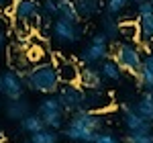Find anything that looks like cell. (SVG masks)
<instances>
[{
    "mask_svg": "<svg viewBox=\"0 0 153 143\" xmlns=\"http://www.w3.org/2000/svg\"><path fill=\"white\" fill-rule=\"evenodd\" d=\"M43 53H45V49L31 47L29 51H27V57H29V61H33V63H39V61H41V57H43Z\"/></svg>",
    "mask_w": 153,
    "mask_h": 143,
    "instance_id": "f546056e",
    "label": "cell"
},
{
    "mask_svg": "<svg viewBox=\"0 0 153 143\" xmlns=\"http://www.w3.org/2000/svg\"><path fill=\"white\" fill-rule=\"evenodd\" d=\"M141 43L135 45L133 41H125V43H118L112 49V60L120 66L123 72H129V74H137L139 68L143 66V55H141Z\"/></svg>",
    "mask_w": 153,
    "mask_h": 143,
    "instance_id": "7a4b0ae2",
    "label": "cell"
},
{
    "mask_svg": "<svg viewBox=\"0 0 153 143\" xmlns=\"http://www.w3.org/2000/svg\"><path fill=\"white\" fill-rule=\"evenodd\" d=\"M135 112H139L141 117H145L147 121H153V92L147 90L145 94L141 96V100L135 102Z\"/></svg>",
    "mask_w": 153,
    "mask_h": 143,
    "instance_id": "d6986e66",
    "label": "cell"
},
{
    "mask_svg": "<svg viewBox=\"0 0 153 143\" xmlns=\"http://www.w3.org/2000/svg\"><path fill=\"white\" fill-rule=\"evenodd\" d=\"M57 68V76L61 84H80V74L82 68L78 66V61L74 60H61L59 63H55Z\"/></svg>",
    "mask_w": 153,
    "mask_h": 143,
    "instance_id": "8fae6325",
    "label": "cell"
},
{
    "mask_svg": "<svg viewBox=\"0 0 153 143\" xmlns=\"http://www.w3.org/2000/svg\"><path fill=\"white\" fill-rule=\"evenodd\" d=\"M139 86H143L145 90L153 92V53H147L143 57V66L139 68V72L135 74Z\"/></svg>",
    "mask_w": 153,
    "mask_h": 143,
    "instance_id": "5bb4252c",
    "label": "cell"
},
{
    "mask_svg": "<svg viewBox=\"0 0 153 143\" xmlns=\"http://www.w3.org/2000/svg\"><path fill=\"white\" fill-rule=\"evenodd\" d=\"M70 123L78 125V127H86V129H92V131H100L104 121H102V115L100 112H92V110H86V108H80L76 112H71Z\"/></svg>",
    "mask_w": 153,
    "mask_h": 143,
    "instance_id": "52a82bcc",
    "label": "cell"
},
{
    "mask_svg": "<svg viewBox=\"0 0 153 143\" xmlns=\"http://www.w3.org/2000/svg\"><path fill=\"white\" fill-rule=\"evenodd\" d=\"M37 112L43 117V121H45V125H47L49 129L59 131L63 127V123H65V108L59 102L57 94H47V98H43L39 102Z\"/></svg>",
    "mask_w": 153,
    "mask_h": 143,
    "instance_id": "3957f363",
    "label": "cell"
},
{
    "mask_svg": "<svg viewBox=\"0 0 153 143\" xmlns=\"http://www.w3.org/2000/svg\"><path fill=\"white\" fill-rule=\"evenodd\" d=\"M4 112L10 121H23L29 112H31V104L25 100V98H14V100H8L6 107H4Z\"/></svg>",
    "mask_w": 153,
    "mask_h": 143,
    "instance_id": "2e32d148",
    "label": "cell"
},
{
    "mask_svg": "<svg viewBox=\"0 0 153 143\" xmlns=\"http://www.w3.org/2000/svg\"><path fill=\"white\" fill-rule=\"evenodd\" d=\"M110 104H112V98L108 94H104L102 90H84L82 108L92 110V112H102V110L108 108Z\"/></svg>",
    "mask_w": 153,
    "mask_h": 143,
    "instance_id": "ba28073f",
    "label": "cell"
},
{
    "mask_svg": "<svg viewBox=\"0 0 153 143\" xmlns=\"http://www.w3.org/2000/svg\"><path fill=\"white\" fill-rule=\"evenodd\" d=\"M108 45L110 43H96L90 41V45H86L82 51V61L86 66H94V63H102L108 57Z\"/></svg>",
    "mask_w": 153,
    "mask_h": 143,
    "instance_id": "7c38bea8",
    "label": "cell"
},
{
    "mask_svg": "<svg viewBox=\"0 0 153 143\" xmlns=\"http://www.w3.org/2000/svg\"><path fill=\"white\" fill-rule=\"evenodd\" d=\"M57 6H59V16H63L68 21L82 23V16L76 8V0H57Z\"/></svg>",
    "mask_w": 153,
    "mask_h": 143,
    "instance_id": "7402d4cb",
    "label": "cell"
},
{
    "mask_svg": "<svg viewBox=\"0 0 153 143\" xmlns=\"http://www.w3.org/2000/svg\"><path fill=\"white\" fill-rule=\"evenodd\" d=\"M151 12H153V4H151V0H145V2H141V4H137V14H139V16L151 14Z\"/></svg>",
    "mask_w": 153,
    "mask_h": 143,
    "instance_id": "4dcf8cb0",
    "label": "cell"
},
{
    "mask_svg": "<svg viewBox=\"0 0 153 143\" xmlns=\"http://www.w3.org/2000/svg\"><path fill=\"white\" fill-rule=\"evenodd\" d=\"M100 27H102V31H104L106 35H108L110 41H114V39L120 35V23H117V19H114L112 14H108V12L102 14V19H100Z\"/></svg>",
    "mask_w": 153,
    "mask_h": 143,
    "instance_id": "603a6c76",
    "label": "cell"
},
{
    "mask_svg": "<svg viewBox=\"0 0 153 143\" xmlns=\"http://www.w3.org/2000/svg\"><path fill=\"white\" fill-rule=\"evenodd\" d=\"M120 35L127 41H141L139 21H120Z\"/></svg>",
    "mask_w": 153,
    "mask_h": 143,
    "instance_id": "cb8c5ba5",
    "label": "cell"
},
{
    "mask_svg": "<svg viewBox=\"0 0 153 143\" xmlns=\"http://www.w3.org/2000/svg\"><path fill=\"white\" fill-rule=\"evenodd\" d=\"M102 72L92 68V66H84L80 74V86L84 90H102Z\"/></svg>",
    "mask_w": 153,
    "mask_h": 143,
    "instance_id": "4fadbf2b",
    "label": "cell"
},
{
    "mask_svg": "<svg viewBox=\"0 0 153 143\" xmlns=\"http://www.w3.org/2000/svg\"><path fill=\"white\" fill-rule=\"evenodd\" d=\"M51 33H53V39L57 43H61V45H74V43H78L82 39L84 27H82V23L57 16L53 21V25H51Z\"/></svg>",
    "mask_w": 153,
    "mask_h": 143,
    "instance_id": "277c9868",
    "label": "cell"
},
{
    "mask_svg": "<svg viewBox=\"0 0 153 143\" xmlns=\"http://www.w3.org/2000/svg\"><path fill=\"white\" fill-rule=\"evenodd\" d=\"M123 112H125V127L129 131H153V121H147L145 117H141L139 112H135V108L129 104H123Z\"/></svg>",
    "mask_w": 153,
    "mask_h": 143,
    "instance_id": "9c48e42d",
    "label": "cell"
},
{
    "mask_svg": "<svg viewBox=\"0 0 153 143\" xmlns=\"http://www.w3.org/2000/svg\"><path fill=\"white\" fill-rule=\"evenodd\" d=\"M57 98L63 104L65 112H76L82 108L84 102V88L80 84H61V88L57 90Z\"/></svg>",
    "mask_w": 153,
    "mask_h": 143,
    "instance_id": "5b68a950",
    "label": "cell"
},
{
    "mask_svg": "<svg viewBox=\"0 0 153 143\" xmlns=\"http://www.w3.org/2000/svg\"><path fill=\"white\" fill-rule=\"evenodd\" d=\"M127 143H153V131H129Z\"/></svg>",
    "mask_w": 153,
    "mask_h": 143,
    "instance_id": "484cf974",
    "label": "cell"
},
{
    "mask_svg": "<svg viewBox=\"0 0 153 143\" xmlns=\"http://www.w3.org/2000/svg\"><path fill=\"white\" fill-rule=\"evenodd\" d=\"M96 133L92 129H86V127H78L74 123H68V127L63 129V135L71 139V141H80V143H94L96 139Z\"/></svg>",
    "mask_w": 153,
    "mask_h": 143,
    "instance_id": "9a60e30c",
    "label": "cell"
},
{
    "mask_svg": "<svg viewBox=\"0 0 153 143\" xmlns=\"http://www.w3.org/2000/svg\"><path fill=\"white\" fill-rule=\"evenodd\" d=\"M2 90H4V80H2V74H0V94H2Z\"/></svg>",
    "mask_w": 153,
    "mask_h": 143,
    "instance_id": "836d02e7",
    "label": "cell"
},
{
    "mask_svg": "<svg viewBox=\"0 0 153 143\" xmlns=\"http://www.w3.org/2000/svg\"><path fill=\"white\" fill-rule=\"evenodd\" d=\"M2 80H4V90H2V94L6 96L8 100H14V98H23V78L16 74L14 70H8L2 74Z\"/></svg>",
    "mask_w": 153,
    "mask_h": 143,
    "instance_id": "30bf717a",
    "label": "cell"
},
{
    "mask_svg": "<svg viewBox=\"0 0 153 143\" xmlns=\"http://www.w3.org/2000/svg\"><path fill=\"white\" fill-rule=\"evenodd\" d=\"M16 0H0V14H12Z\"/></svg>",
    "mask_w": 153,
    "mask_h": 143,
    "instance_id": "1f68e13d",
    "label": "cell"
},
{
    "mask_svg": "<svg viewBox=\"0 0 153 143\" xmlns=\"http://www.w3.org/2000/svg\"><path fill=\"white\" fill-rule=\"evenodd\" d=\"M129 2H133V4L137 6V4H141V2H145V0H129Z\"/></svg>",
    "mask_w": 153,
    "mask_h": 143,
    "instance_id": "e575fe53",
    "label": "cell"
},
{
    "mask_svg": "<svg viewBox=\"0 0 153 143\" xmlns=\"http://www.w3.org/2000/svg\"><path fill=\"white\" fill-rule=\"evenodd\" d=\"M4 43H6V35H4V31L0 29V49L4 47Z\"/></svg>",
    "mask_w": 153,
    "mask_h": 143,
    "instance_id": "d6a6232c",
    "label": "cell"
},
{
    "mask_svg": "<svg viewBox=\"0 0 153 143\" xmlns=\"http://www.w3.org/2000/svg\"><path fill=\"white\" fill-rule=\"evenodd\" d=\"M29 143H33V141H29Z\"/></svg>",
    "mask_w": 153,
    "mask_h": 143,
    "instance_id": "74e56055",
    "label": "cell"
},
{
    "mask_svg": "<svg viewBox=\"0 0 153 143\" xmlns=\"http://www.w3.org/2000/svg\"><path fill=\"white\" fill-rule=\"evenodd\" d=\"M39 2L37 0H16L14 8H12V19L16 25H37V19H39Z\"/></svg>",
    "mask_w": 153,
    "mask_h": 143,
    "instance_id": "8992f818",
    "label": "cell"
},
{
    "mask_svg": "<svg viewBox=\"0 0 153 143\" xmlns=\"http://www.w3.org/2000/svg\"><path fill=\"white\" fill-rule=\"evenodd\" d=\"M25 84L33 92H41V94H57V90L61 88L57 68L53 61H39L33 68H29Z\"/></svg>",
    "mask_w": 153,
    "mask_h": 143,
    "instance_id": "6da1fadb",
    "label": "cell"
},
{
    "mask_svg": "<svg viewBox=\"0 0 153 143\" xmlns=\"http://www.w3.org/2000/svg\"><path fill=\"white\" fill-rule=\"evenodd\" d=\"M19 125H21V131L29 133V135H31V133L41 131V129H45V127H47V125H45V121H43V117H41L39 112H29L23 121H19Z\"/></svg>",
    "mask_w": 153,
    "mask_h": 143,
    "instance_id": "ac0fdd59",
    "label": "cell"
},
{
    "mask_svg": "<svg viewBox=\"0 0 153 143\" xmlns=\"http://www.w3.org/2000/svg\"><path fill=\"white\" fill-rule=\"evenodd\" d=\"M127 4H129V0H106V12L114 16V14L125 10Z\"/></svg>",
    "mask_w": 153,
    "mask_h": 143,
    "instance_id": "83f0119b",
    "label": "cell"
},
{
    "mask_svg": "<svg viewBox=\"0 0 153 143\" xmlns=\"http://www.w3.org/2000/svg\"><path fill=\"white\" fill-rule=\"evenodd\" d=\"M31 141L33 143H57L59 133L55 129L45 127V129H41V131H37V133H31Z\"/></svg>",
    "mask_w": 153,
    "mask_h": 143,
    "instance_id": "d4e9b609",
    "label": "cell"
},
{
    "mask_svg": "<svg viewBox=\"0 0 153 143\" xmlns=\"http://www.w3.org/2000/svg\"><path fill=\"white\" fill-rule=\"evenodd\" d=\"M4 141V135H2V129H0V143Z\"/></svg>",
    "mask_w": 153,
    "mask_h": 143,
    "instance_id": "d590c367",
    "label": "cell"
},
{
    "mask_svg": "<svg viewBox=\"0 0 153 143\" xmlns=\"http://www.w3.org/2000/svg\"><path fill=\"white\" fill-rule=\"evenodd\" d=\"M41 12H43L45 19H57V16H59L57 0H45L43 6H41Z\"/></svg>",
    "mask_w": 153,
    "mask_h": 143,
    "instance_id": "4316f807",
    "label": "cell"
},
{
    "mask_svg": "<svg viewBox=\"0 0 153 143\" xmlns=\"http://www.w3.org/2000/svg\"><path fill=\"white\" fill-rule=\"evenodd\" d=\"M151 4H153V0H151Z\"/></svg>",
    "mask_w": 153,
    "mask_h": 143,
    "instance_id": "8d00e7d4",
    "label": "cell"
},
{
    "mask_svg": "<svg viewBox=\"0 0 153 143\" xmlns=\"http://www.w3.org/2000/svg\"><path fill=\"white\" fill-rule=\"evenodd\" d=\"M139 29H141V45H153V12L139 16Z\"/></svg>",
    "mask_w": 153,
    "mask_h": 143,
    "instance_id": "ffe728a7",
    "label": "cell"
},
{
    "mask_svg": "<svg viewBox=\"0 0 153 143\" xmlns=\"http://www.w3.org/2000/svg\"><path fill=\"white\" fill-rule=\"evenodd\" d=\"M76 8L80 12L82 21H90L100 14L102 10V0H76Z\"/></svg>",
    "mask_w": 153,
    "mask_h": 143,
    "instance_id": "e0dca14e",
    "label": "cell"
},
{
    "mask_svg": "<svg viewBox=\"0 0 153 143\" xmlns=\"http://www.w3.org/2000/svg\"><path fill=\"white\" fill-rule=\"evenodd\" d=\"M94 143H120V141H118V137L110 129H100V131L96 133Z\"/></svg>",
    "mask_w": 153,
    "mask_h": 143,
    "instance_id": "f1b7e54d",
    "label": "cell"
},
{
    "mask_svg": "<svg viewBox=\"0 0 153 143\" xmlns=\"http://www.w3.org/2000/svg\"><path fill=\"white\" fill-rule=\"evenodd\" d=\"M100 72H102V78H104V80H110V82H118L120 76H123L120 66H118L114 60H108V57L100 63Z\"/></svg>",
    "mask_w": 153,
    "mask_h": 143,
    "instance_id": "44dd1931",
    "label": "cell"
}]
</instances>
